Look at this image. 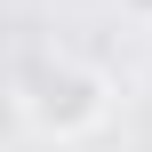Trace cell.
<instances>
[{"mask_svg":"<svg viewBox=\"0 0 152 152\" xmlns=\"http://www.w3.org/2000/svg\"><path fill=\"white\" fill-rule=\"evenodd\" d=\"M112 112V80L80 56H40L32 80H24V120L40 136H88L96 120Z\"/></svg>","mask_w":152,"mask_h":152,"instance_id":"6da1fadb","label":"cell"},{"mask_svg":"<svg viewBox=\"0 0 152 152\" xmlns=\"http://www.w3.org/2000/svg\"><path fill=\"white\" fill-rule=\"evenodd\" d=\"M120 8H128V16H144V24H152V0H120Z\"/></svg>","mask_w":152,"mask_h":152,"instance_id":"7a4b0ae2","label":"cell"},{"mask_svg":"<svg viewBox=\"0 0 152 152\" xmlns=\"http://www.w3.org/2000/svg\"><path fill=\"white\" fill-rule=\"evenodd\" d=\"M0 128H8V104H0Z\"/></svg>","mask_w":152,"mask_h":152,"instance_id":"3957f363","label":"cell"}]
</instances>
